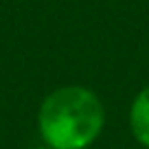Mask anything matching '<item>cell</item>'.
Segmentation results:
<instances>
[{"label":"cell","instance_id":"3","mask_svg":"<svg viewBox=\"0 0 149 149\" xmlns=\"http://www.w3.org/2000/svg\"><path fill=\"white\" fill-rule=\"evenodd\" d=\"M31 149H51L48 145H37V147H31Z\"/></svg>","mask_w":149,"mask_h":149},{"label":"cell","instance_id":"2","mask_svg":"<svg viewBox=\"0 0 149 149\" xmlns=\"http://www.w3.org/2000/svg\"><path fill=\"white\" fill-rule=\"evenodd\" d=\"M130 132L140 147L149 149V84L138 90L127 114Z\"/></svg>","mask_w":149,"mask_h":149},{"label":"cell","instance_id":"1","mask_svg":"<svg viewBox=\"0 0 149 149\" xmlns=\"http://www.w3.org/2000/svg\"><path fill=\"white\" fill-rule=\"evenodd\" d=\"M105 127V107L86 86H61L37 110V132L51 149H90Z\"/></svg>","mask_w":149,"mask_h":149}]
</instances>
